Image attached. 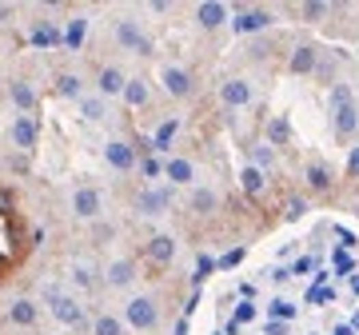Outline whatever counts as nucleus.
Segmentation results:
<instances>
[{"label":"nucleus","mask_w":359,"mask_h":335,"mask_svg":"<svg viewBox=\"0 0 359 335\" xmlns=\"http://www.w3.org/2000/svg\"><path fill=\"white\" fill-rule=\"evenodd\" d=\"M28 243L40 247V243H44V228H32V232H28Z\"/></svg>","instance_id":"09e8293b"},{"label":"nucleus","mask_w":359,"mask_h":335,"mask_svg":"<svg viewBox=\"0 0 359 335\" xmlns=\"http://www.w3.org/2000/svg\"><path fill=\"white\" fill-rule=\"evenodd\" d=\"M300 12H304L308 21H319V16H328V4H319V0H315V4H304Z\"/></svg>","instance_id":"58836bf2"},{"label":"nucleus","mask_w":359,"mask_h":335,"mask_svg":"<svg viewBox=\"0 0 359 335\" xmlns=\"http://www.w3.org/2000/svg\"><path fill=\"white\" fill-rule=\"evenodd\" d=\"M136 276V260H116L108 267V287H128Z\"/></svg>","instance_id":"6ab92c4d"},{"label":"nucleus","mask_w":359,"mask_h":335,"mask_svg":"<svg viewBox=\"0 0 359 335\" xmlns=\"http://www.w3.org/2000/svg\"><path fill=\"white\" fill-rule=\"evenodd\" d=\"M80 112H84L88 120H100V116H104V100H84V104H80Z\"/></svg>","instance_id":"4c0bfd02"},{"label":"nucleus","mask_w":359,"mask_h":335,"mask_svg":"<svg viewBox=\"0 0 359 335\" xmlns=\"http://www.w3.org/2000/svg\"><path fill=\"white\" fill-rule=\"evenodd\" d=\"M332 299H335V291H332V287H315V284H311L308 304H332Z\"/></svg>","instance_id":"c9c22d12"},{"label":"nucleus","mask_w":359,"mask_h":335,"mask_svg":"<svg viewBox=\"0 0 359 335\" xmlns=\"http://www.w3.org/2000/svg\"><path fill=\"white\" fill-rule=\"evenodd\" d=\"M124 319H128V327H136V332H152V327L160 323V308H156L152 295H136V299L124 304Z\"/></svg>","instance_id":"f03ea898"},{"label":"nucleus","mask_w":359,"mask_h":335,"mask_svg":"<svg viewBox=\"0 0 359 335\" xmlns=\"http://www.w3.org/2000/svg\"><path fill=\"white\" fill-rule=\"evenodd\" d=\"M304 212H308V200H304V196H291V200L284 204V215H287V219H300Z\"/></svg>","instance_id":"72a5a7b5"},{"label":"nucleus","mask_w":359,"mask_h":335,"mask_svg":"<svg viewBox=\"0 0 359 335\" xmlns=\"http://www.w3.org/2000/svg\"><path fill=\"white\" fill-rule=\"evenodd\" d=\"M196 21L204 24V28H220V24L228 21V8H224V4H215V0L196 4Z\"/></svg>","instance_id":"f3484780"},{"label":"nucleus","mask_w":359,"mask_h":335,"mask_svg":"<svg viewBox=\"0 0 359 335\" xmlns=\"http://www.w3.org/2000/svg\"><path fill=\"white\" fill-rule=\"evenodd\" d=\"M160 80H164V92H168V96H176V100L191 96V72L176 68V64H168V68L160 72Z\"/></svg>","instance_id":"6e6552de"},{"label":"nucleus","mask_w":359,"mask_h":335,"mask_svg":"<svg viewBox=\"0 0 359 335\" xmlns=\"http://www.w3.org/2000/svg\"><path fill=\"white\" fill-rule=\"evenodd\" d=\"M164 176H168V184H191V180H196V168H191V160H184V156H172L164 164Z\"/></svg>","instance_id":"2eb2a0df"},{"label":"nucleus","mask_w":359,"mask_h":335,"mask_svg":"<svg viewBox=\"0 0 359 335\" xmlns=\"http://www.w3.org/2000/svg\"><path fill=\"white\" fill-rule=\"evenodd\" d=\"M144 256L156 263V267H168V263L176 260V239L172 236H152L148 239V247H144Z\"/></svg>","instance_id":"9d476101"},{"label":"nucleus","mask_w":359,"mask_h":335,"mask_svg":"<svg viewBox=\"0 0 359 335\" xmlns=\"http://www.w3.org/2000/svg\"><path fill=\"white\" fill-rule=\"evenodd\" d=\"M347 284H351V291H356V295H359V271H356V276H351V280H347Z\"/></svg>","instance_id":"603ef678"},{"label":"nucleus","mask_w":359,"mask_h":335,"mask_svg":"<svg viewBox=\"0 0 359 335\" xmlns=\"http://www.w3.org/2000/svg\"><path fill=\"white\" fill-rule=\"evenodd\" d=\"M308 184L315 191H328V188H332V172H328V164H308Z\"/></svg>","instance_id":"b1692460"},{"label":"nucleus","mask_w":359,"mask_h":335,"mask_svg":"<svg viewBox=\"0 0 359 335\" xmlns=\"http://www.w3.org/2000/svg\"><path fill=\"white\" fill-rule=\"evenodd\" d=\"M332 116H335V132L347 140V136H356L359 128V108H356V96L347 84H335L332 88Z\"/></svg>","instance_id":"f257e3e1"},{"label":"nucleus","mask_w":359,"mask_h":335,"mask_svg":"<svg viewBox=\"0 0 359 335\" xmlns=\"http://www.w3.org/2000/svg\"><path fill=\"white\" fill-rule=\"evenodd\" d=\"M60 40H64V36H60V28H56V24H40V28L32 32V44H36V48H52V44H60Z\"/></svg>","instance_id":"5701e85b"},{"label":"nucleus","mask_w":359,"mask_h":335,"mask_svg":"<svg viewBox=\"0 0 359 335\" xmlns=\"http://www.w3.org/2000/svg\"><path fill=\"white\" fill-rule=\"evenodd\" d=\"M271 144H263V148H256V164H263V168H271Z\"/></svg>","instance_id":"79ce46f5"},{"label":"nucleus","mask_w":359,"mask_h":335,"mask_svg":"<svg viewBox=\"0 0 359 335\" xmlns=\"http://www.w3.org/2000/svg\"><path fill=\"white\" fill-rule=\"evenodd\" d=\"M140 176L144 180H156V176H164V164L156 156H148V160H140Z\"/></svg>","instance_id":"f704fd0d"},{"label":"nucleus","mask_w":359,"mask_h":335,"mask_svg":"<svg viewBox=\"0 0 359 335\" xmlns=\"http://www.w3.org/2000/svg\"><path fill=\"white\" fill-rule=\"evenodd\" d=\"M267 140H271V144H287V140H291V128H287L284 116H276L271 124H267Z\"/></svg>","instance_id":"c85d7f7f"},{"label":"nucleus","mask_w":359,"mask_h":335,"mask_svg":"<svg viewBox=\"0 0 359 335\" xmlns=\"http://www.w3.org/2000/svg\"><path fill=\"white\" fill-rule=\"evenodd\" d=\"M116 40H120V48H128L136 56H152V40L136 28V21H116Z\"/></svg>","instance_id":"20e7f679"},{"label":"nucleus","mask_w":359,"mask_h":335,"mask_svg":"<svg viewBox=\"0 0 359 335\" xmlns=\"http://www.w3.org/2000/svg\"><path fill=\"white\" fill-rule=\"evenodd\" d=\"M96 88H100V96H124V88H128V80H124V72L120 68H100V76H96Z\"/></svg>","instance_id":"f8f14e48"},{"label":"nucleus","mask_w":359,"mask_h":335,"mask_svg":"<svg viewBox=\"0 0 359 335\" xmlns=\"http://www.w3.org/2000/svg\"><path fill=\"white\" fill-rule=\"evenodd\" d=\"M176 132H180V120L168 116L164 124L156 128V136H152V148H156V152H168V144H172V136H176Z\"/></svg>","instance_id":"aec40b11"},{"label":"nucleus","mask_w":359,"mask_h":335,"mask_svg":"<svg viewBox=\"0 0 359 335\" xmlns=\"http://www.w3.org/2000/svg\"><path fill=\"white\" fill-rule=\"evenodd\" d=\"M4 263H8V260H4V256H0V276H4Z\"/></svg>","instance_id":"5fc2aeb1"},{"label":"nucleus","mask_w":359,"mask_h":335,"mask_svg":"<svg viewBox=\"0 0 359 335\" xmlns=\"http://www.w3.org/2000/svg\"><path fill=\"white\" fill-rule=\"evenodd\" d=\"M92 332L96 335H120V319H116V315H96Z\"/></svg>","instance_id":"7c9ffc66"},{"label":"nucleus","mask_w":359,"mask_h":335,"mask_svg":"<svg viewBox=\"0 0 359 335\" xmlns=\"http://www.w3.org/2000/svg\"><path fill=\"white\" fill-rule=\"evenodd\" d=\"M168 204H172V191L168 188H148L136 196V212L140 215H160V212H168Z\"/></svg>","instance_id":"423d86ee"},{"label":"nucleus","mask_w":359,"mask_h":335,"mask_svg":"<svg viewBox=\"0 0 359 335\" xmlns=\"http://www.w3.org/2000/svg\"><path fill=\"white\" fill-rule=\"evenodd\" d=\"M8 212H12V191L0 188V215H8Z\"/></svg>","instance_id":"de8ad7c7"},{"label":"nucleus","mask_w":359,"mask_h":335,"mask_svg":"<svg viewBox=\"0 0 359 335\" xmlns=\"http://www.w3.org/2000/svg\"><path fill=\"white\" fill-rule=\"evenodd\" d=\"M267 315L280 319V323H287V319H295V304H287V299H271V304H267Z\"/></svg>","instance_id":"c756f323"},{"label":"nucleus","mask_w":359,"mask_h":335,"mask_svg":"<svg viewBox=\"0 0 359 335\" xmlns=\"http://www.w3.org/2000/svg\"><path fill=\"white\" fill-rule=\"evenodd\" d=\"M220 96H224L228 108H243V104H252V84H248V80H228V84L220 88Z\"/></svg>","instance_id":"ddd939ff"},{"label":"nucleus","mask_w":359,"mask_h":335,"mask_svg":"<svg viewBox=\"0 0 359 335\" xmlns=\"http://www.w3.org/2000/svg\"><path fill=\"white\" fill-rule=\"evenodd\" d=\"M92 239H100V243H104V239H112V228H108V224H96V228H92Z\"/></svg>","instance_id":"c03bdc74"},{"label":"nucleus","mask_w":359,"mask_h":335,"mask_svg":"<svg viewBox=\"0 0 359 335\" xmlns=\"http://www.w3.org/2000/svg\"><path fill=\"white\" fill-rule=\"evenodd\" d=\"M315 68H319V52L311 44H300L291 52V72H295V76H308V72H315Z\"/></svg>","instance_id":"4468645a"},{"label":"nucleus","mask_w":359,"mask_h":335,"mask_svg":"<svg viewBox=\"0 0 359 335\" xmlns=\"http://www.w3.org/2000/svg\"><path fill=\"white\" fill-rule=\"evenodd\" d=\"M76 284H80V287H92V271H88V267H76Z\"/></svg>","instance_id":"49530a36"},{"label":"nucleus","mask_w":359,"mask_h":335,"mask_svg":"<svg viewBox=\"0 0 359 335\" xmlns=\"http://www.w3.org/2000/svg\"><path fill=\"white\" fill-rule=\"evenodd\" d=\"M351 327H356V332H359V311H356V315H351Z\"/></svg>","instance_id":"864d4df0"},{"label":"nucleus","mask_w":359,"mask_h":335,"mask_svg":"<svg viewBox=\"0 0 359 335\" xmlns=\"http://www.w3.org/2000/svg\"><path fill=\"white\" fill-rule=\"evenodd\" d=\"M212 271H215V260H212V256H196V276H191V287L200 291V287H204V280H208Z\"/></svg>","instance_id":"cd10ccee"},{"label":"nucleus","mask_w":359,"mask_h":335,"mask_svg":"<svg viewBox=\"0 0 359 335\" xmlns=\"http://www.w3.org/2000/svg\"><path fill=\"white\" fill-rule=\"evenodd\" d=\"M8 16H12V8H4V4H0V24L8 21Z\"/></svg>","instance_id":"3c124183"},{"label":"nucleus","mask_w":359,"mask_h":335,"mask_svg":"<svg viewBox=\"0 0 359 335\" xmlns=\"http://www.w3.org/2000/svg\"><path fill=\"white\" fill-rule=\"evenodd\" d=\"M104 160H108V164L116 168V172H132L140 156H136V148H132V144H124V140H112V144H108V148H104Z\"/></svg>","instance_id":"0eeeda50"},{"label":"nucleus","mask_w":359,"mask_h":335,"mask_svg":"<svg viewBox=\"0 0 359 335\" xmlns=\"http://www.w3.org/2000/svg\"><path fill=\"white\" fill-rule=\"evenodd\" d=\"M347 176H351V180H359V148H351V152H347Z\"/></svg>","instance_id":"ea45409f"},{"label":"nucleus","mask_w":359,"mask_h":335,"mask_svg":"<svg viewBox=\"0 0 359 335\" xmlns=\"http://www.w3.org/2000/svg\"><path fill=\"white\" fill-rule=\"evenodd\" d=\"M188 204H191V212L208 215V212H215V204H220V200H215V191H212V188H196Z\"/></svg>","instance_id":"412c9836"},{"label":"nucleus","mask_w":359,"mask_h":335,"mask_svg":"<svg viewBox=\"0 0 359 335\" xmlns=\"http://www.w3.org/2000/svg\"><path fill=\"white\" fill-rule=\"evenodd\" d=\"M104 212V196L96 188H76L72 191V215H80V219H96V215Z\"/></svg>","instance_id":"39448f33"},{"label":"nucleus","mask_w":359,"mask_h":335,"mask_svg":"<svg viewBox=\"0 0 359 335\" xmlns=\"http://www.w3.org/2000/svg\"><path fill=\"white\" fill-rule=\"evenodd\" d=\"M48 308H52V315L60 319V323H68V327H84V308L72 299V295H60V291H44Z\"/></svg>","instance_id":"7ed1b4c3"},{"label":"nucleus","mask_w":359,"mask_h":335,"mask_svg":"<svg viewBox=\"0 0 359 335\" xmlns=\"http://www.w3.org/2000/svg\"><path fill=\"white\" fill-rule=\"evenodd\" d=\"M124 104H128V108H144V104H148V84H144V80H128Z\"/></svg>","instance_id":"4be33fe9"},{"label":"nucleus","mask_w":359,"mask_h":335,"mask_svg":"<svg viewBox=\"0 0 359 335\" xmlns=\"http://www.w3.org/2000/svg\"><path fill=\"white\" fill-rule=\"evenodd\" d=\"M239 260H243V247H232L228 256H220V260H215V267H224V271H232V267H236Z\"/></svg>","instance_id":"e433bc0d"},{"label":"nucleus","mask_w":359,"mask_h":335,"mask_svg":"<svg viewBox=\"0 0 359 335\" xmlns=\"http://www.w3.org/2000/svg\"><path fill=\"white\" fill-rule=\"evenodd\" d=\"M263 335H287V323H280V319H271V323L263 327Z\"/></svg>","instance_id":"a18cd8bd"},{"label":"nucleus","mask_w":359,"mask_h":335,"mask_svg":"<svg viewBox=\"0 0 359 335\" xmlns=\"http://www.w3.org/2000/svg\"><path fill=\"white\" fill-rule=\"evenodd\" d=\"M8 136H12V144H16L21 152H32V148H36V136H40V132H36V120L16 116L12 120V128H8Z\"/></svg>","instance_id":"1a4fd4ad"},{"label":"nucleus","mask_w":359,"mask_h":335,"mask_svg":"<svg viewBox=\"0 0 359 335\" xmlns=\"http://www.w3.org/2000/svg\"><path fill=\"white\" fill-rule=\"evenodd\" d=\"M335 236L343 239V243H339V247H343V252H351V247H356V243H359V239L351 236V232H347V228H335Z\"/></svg>","instance_id":"a19ab883"},{"label":"nucleus","mask_w":359,"mask_h":335,"mask_svg":"<svg viewBox=\"0 0 359 335\" xmlns=\"http://www.w3.org/2000/svg\"><path fill=\"white\" fill-rule=\"evenodd\" d=\"M256 319V304L252 299H239L236 304V315H232V323H252Z\"/></svg>","instance_id":"473e14b6"},{"label":"nucleus","mask_w":359,"mask_h":335,"mask_svg":"<svg viewBox=\"0 0 359 335\" xmlns=\"http://www.w3.org/2000/svg\"><path fill=\"white\" fill-rule=\"evenodd\" d=\"M311 335H315V332H311Z\"/></svg>","instance_id":"6e6d98bb"},{"label":"nucleus","mask_w":359,"mask_h":335,"mask_svg":"<svg viewBox=\"0 0 359 335\" xmlns=\"http://www.w3.org/2000/svg\"><path fill=\"white\" fill-rule=\"evenodd\" d=\"M332 335H356V327H351V323H339V327H335Z\"/></svg>","instance_id":"8fccbe9b"},{"label":"nucleus","mask_w":359,"mask_h":335,"mask_svg":"<svg viewBox=\"0 0 359 335\" xmlns=\"http://www.w3.org/2000/svg\"><path fill=\"white\" fill-rule=\"evenodd\" d=\"M84 28H88V21H84V16H76V21H72L68 28H64V44H68L72 52L84 44Z\"/></svg>","instance_id":"a878e982"},{"label":"nucleus","mask_w":359,"mask_h":335,"mask_svg":"<svg viewBox=\"0 0 359 335\" xmlns=\"http://www.w3.org/2000/svg\"><path fill=\"white\" fill-rule=\"evenodd\" d=\"M8 319H12L16 327H32V323L40 319V308H36L32 299H16V304L8 308Z\"/></svg>","instance_id":"dca6fc26"},{"label":"nucleus","mask_w":359,"mask_h":335,"mask_svg":"<svg viewBox=\"0 0 359 335\" xmlns=\"http://www.w3.org/2000/svg\"><path fill=\"white\" fill-rule=\"evenodd\" d=\"M56 92L76 100V96H80V76H76V72H60V76H56Z\"/></svg>","instance_id":"bb28decb"},{"label":"nucleus","mask_w":359,"mask_h":335,"mask_svg":"<svg viewBox=\"0 0 359 335\" xmlns=\"http://www.w3.org/2000/svg\"><path fill=\"white\" fill-rule=\"evenodd\" d=\"M332 263H335V276H347V280L356 276V263H351V256H347L343 247H339V252L332 256Z\"/></svg>","instance_id":"2f4dec72"},{"label":"nucleus","mask_w":359,"mask_h":335,"mask_svg":"<svg viewBox=\"0 0 359 335\" xmlns=\"http://www.w3.org/2000/svg\"><path fill=\"white\" fill-rule=\"evenodd\" d=\"M239 184H243L248 196H260L263 191V172L260 168H243V172H239Z\"/></svg>","instance_id":"393cba45"},{"label":"nucleus","mask_w":359,"mask_h":335,"mask_svg":"<svg viewBox=\"0 0 359 335\" xmlns=\"http://www.w3.org/2000/svg\"><path fill=\"white\" fill-rule=\"evenodd\" d=\"M267 24H271V12H263V8H243L236 21H232V32H243V36H248V32H263Z\"/></svg>","instance_id":"9b49d317"},{"label":"nucleus","mask_w":359,"mask_h":335,"mask_svg":"<svg viewBox=\"0 0 359 335\" xmlns=\"http://www.w3.org/2000/svg\"><path fill=\"white\" fill-rule=\"evenodd\" d=\"M311 267H315V260H308V256H304V260H295V267H291V276H308Z\"/></svg>","instance_id":"37998d69"},{"label":"nucleus","mask_w":359,"mask_h":335,"mask_svg":"<svg viewBox=\"0 0 359 335\" xmlns=\"http://www.w3.org/2000/svg\"><path fill=\"white\" fill-rule=\"evenodd\" d=\"M8 96H12V104H16L21 112H32V108H36V92H32L28 80H12V84H8Z\"/></svg>","instance_id":"a211bd4d"}]
</instances>
